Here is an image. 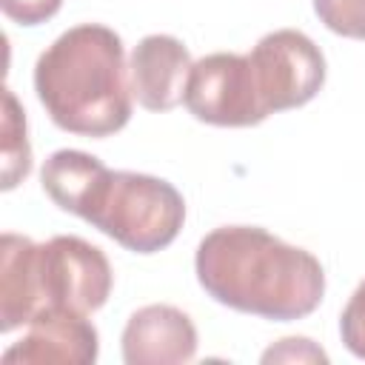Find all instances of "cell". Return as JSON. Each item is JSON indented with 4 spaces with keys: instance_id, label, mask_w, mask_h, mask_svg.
<instances>
[{
    "instance_id": "cell-1",
    "label": "cell",
    "mask_w": 365,
    "mask_h": 365,
    "mask_svg": "<svg viewBox=\"0 0 365 365\" xmlns=\"http://www.w3.org/2000/svg\"><path fill=\"white\" fill-rule=\"evenodd\" d=\"M194 271L220 305L274 322L314 314L325 294L319 259L257 225H220L205 234Z\"/></svg>"
},
{
    "instance_id": "cell-2",
    "label": "cell",
    "mask_w": 365,
    "mask_h": 365,
    "mask_svg": "<svg viewBox=\"0 0 365 365\" xmlns=\"http://www.w3.org/2000/svg\"><path fill=\"white\" fill-rule=\"evenodd\" d=\"M34 91L51 123L80 137H108L131 120L123 40L103 23L63 31L34 63Z\"/></svg>"
},
{
    "instance_id": "cell-8",
    "label": "cell",
    "mask_w": 365,
    "mask_h": 365,
    "mask_svg": "<svg viewBox=\"0 0 365 365\" xmlns=\"http://www.w3.org/2000/svg\"><path fill=\"white\" fill-rule=\"evenodd\" d=\"M120 342L125 365H180L197 354V328L185 311L160 302L134 311Z\"/></svg>"
},
{
    "instance_id": "cell-6",
    "label": "cell",
    "mask_w": 365,
    "mask_h": 365,
    "mask_svg": "<svg viewBox=\"0 0 365 365\" xmlns=\"http://www.w3.org/2000/svg\"><path fill=\"white\" fill-rule=\"evenodd\" d=\"M248 60L268 114L311 103L325 83V57L319 46L297 29H277L259 37Z\"/></svg>"
},
{
    "instance_id": "cell-12",
    "label": "cell",
    "mask_w": 365,
    "mask_h": 365,
    "mask_svg": "<svg viewBox=\"0 0 365 365\" xmlns=\"http://www.w3.org/2000/svg\"><path fill=\"white\" fill-rule=\"evenodd\" d=\"M314 11L328 31L365 40V0H314Z\"/></svg>"
},
{
    "instance_id": "cell-11",
    "label": "cell",
    "mask_w": 365,
    "mask_h": 365,
    "mask_svg": "<svg viewBox=\"0 0 365 365\" xmlns=\"http://www.w3.org/2000/svg\"><path fill=\"white\" fill-rule=\"evenodd\" d=\"M3 191H11L31 171V148L26 140V111L11 88H3Z\"/></svg>"
},
{
    "instance_id": "cell-4",
    "label": "cell",
    "mask_w": 365,
    "mask_h": 365,
    "mask_svg": "<svg viewBox=\"0 0 365 365\" xmlns=\"http://www.w3.org/2000/svg\"><path fill=\"white\" fill-rule=\"evenodd\" d=\"M77 217L134 254H154L177 240L185 200L163 177L106 168Z\"/></svg>"
},
{
    "instance_id": "cell-10",
    "label": "cell",
    "mask_w": 365,
    "mask_h": 365,
    "mask_svg": "<svg viewBox=\"0 0 365 365\" xmlns=\"http://www.w3.org/2000/svg\"><path fill=\"white\" fill-rule=\"evenodd\" d=\"M103 171L106 165L94 154H86L77 148H60L43 163L40 185L60 211L80 214L91 185L97 182Z\"/></svg>"
},
{
    "instance_id": "cell-3",
    "label": "cell",
    "mask_w": 365,
    "mask_h": 365,
    "mask_svg": "<svg viewBox=\"0 0 365 365\" xmlns=\"http://www.w3.org/2000/svg\"><path fill=\"white\" fill-rule=\"evenodd\" d=\"M114 285L108 257L74 234L34 242L23 234L0 240V331L29 325L46 311L91 314Z\"/></svg>"
},
{
    "instance_id": "cell-9",
    "label": "cell",
    "mask_w": 365,
    "mask_h": 365,
    "mask_svg": "<svg viewBox=\"0 0 365 365\" xmlns=\"http://www.w3.org/2000/svg\"><path fill=\"white\" fill-rule=\"evenodd\" d=\"M191 71V54L182 40L171 34L143 37L128 63L134 100L148 111H171L185 97V80Z\"/></svg>"
},
{
    "instance_id": "cell-15",
    "label": "cell",
    "mask_w": 365,
    "mask_h": 365,
    "mask_svg": "<svg viewBox=\"0 0 365 365\" xmlns=\"http://www.w3.org/2000/svg\"><path fill=\"white\" fill-rule=\"evenodd\" d=\"M0 6L3 14L17 26H40L60 11L63 0H0Z\"/></svg>"
},
{
    "instance_id": "cell-13",
    "label": "cell",
    "mask_w": 365,
    "mask_h": 365,
    "mask_svg": "<svg viewBox=\"0 0 365 365\" xmlns=\"http://www.w3.org/2000/svg\"><path fill=\"white\" fill-rule=\"evenodd\" d=\"M339 336H342V345L356 359H365V279L356 285V291L351 294L348 305L342 308Z\"/></svg>"
},
{
    "instance_id": "cell-7",
    "label": "cell",
    "mask_w": 365,
    "mask_h": 365,
    "mask_svg": "<svg viewBox=\"0 0 365 365\" xmlns=\"http://www.w3.org/2000/svg\"><path fill=\"white\" fill-rule=\"evenodd\" d=\"M88 314L46 311L34 317L23 339L3 351V365H91L100 354L97 328L86 319Z\"/></svg>"
},
{
    "instance_id": "cell-5",
    "label": "cell",
    "mask_w": 365,
    "mask_h": 365,
    "mask_svg": "<svg viewBox=\"0 0 365 365\" xmlns=\"http://www.w3.org/2000/svg\"><path fill=\"white\" fill-rule=\"evenodd\" d=\"M182 103L200 123L222 128H245L268 117L248 54L234 51H214L191 63Z\"/></svg>"
},
{
    "instance_id": "cell-14",
    "label": "cell",
    "mask_w": 365,
    "mask_h": 365,
    "mask_svg": "<svg viewBox=\"0 0 365 365\" xmlns=\"http://www.w3.org/2000/svg\"><path fill=\"white\" fill-rule=\"evenodd\" d=\"M262 362H328V354L308 336H285L262 354Z\"/></svg>"
}]
</instances>
